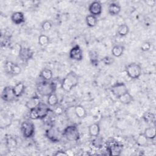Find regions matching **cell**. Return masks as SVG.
Returning a JSON list of instances; mask_svg holds the SVG:
<instances>
[{"mask_svg": "<svg viewBox=\"0 0 156 156\" xmlns=\"http://www.w3.org/2000/svg\"><path fill=\"white\" fill-rule=\"evenodd\" d=\"M78 83V76L75 72L71 71L69 72L62 80L61 83V87L64 91L69 92L73 88L76 87Z\"/></svg>", "mask_w": 156, "mask_h": 156, "instance_id": "obj_1", "label": "cell"}, {"mask_svg": "<svg viewBox=\"0 0 156 156\" xmlns=\"http://www.w3.org/2000/svg\"><path fill=\"white\" fill-rule=\"evenodd\" d=\"M118 99L122 104L127 105L132 102L133 101V96L129 92H127L118 98Z\"/></svg>", "mask_w": 156, "mask_h": 156, "instance_id": "obj_23", "label": "cell"}, {"mask_svg": "<svg viewBox=\"0 0 156 156\" xmlns=\"http://www.w3.org/2000/svg\"><path fill=\"white\" fill-rule=\"evenodd\" d=\"M10 44V38L8 36H2L1 37V47H7Z\"/></svg>", "mask_w": 156, "mask_h": 156, "instance_id": "obj_33", "label": "cell"}, {"mask_svg": "<svg viewBox=\"0 0 156 156\" xmlns=\"http://www.w3.org/2000/svg\"><path fill=\"white\" fill-rule=\"evenodd\" d=\"M143 119L147 124H151L155 121V115L149 112H146L143 115Z\"/></svg>", "mask_w": 156, "mask_h": 156, "instance_id": "obj_25", "label": "cell"}, {"mask_svg": "<svg viewBox=\"0 0 156 156\" xmlns=\"http://www.w3.org/2000/svg\"><path fill=\"white\" fill-rule=\"evenodd\" d=\"M45 136L51 141L53 143H57L61 140L63 135L62 132L61 133L56 127L51 126L46 130Z\"/></svg>", "mask_w": 156, "mask_h": 156, "instance_id": "obj_7", "label": "cell"}, {"mask_svg": "<svg viewBox=\"0 0 156 156\" xmlns=\"http://www.w3.org/2000/svg\"><path fill=\"white\" fill-rule=\"evenodd\" d=\"M5 72L12 76H17L21 73V67L11 61H7L4 64Z\"/></svg>", "mask_w": 156, "mask_h": 156, "instance_id": "obj_10", "label": "cell"}, {"mask_svg": "<svg viewBox=\"0 0 156 156\" xmlns=\"http://www.w3.org/2000/svg\"><path fill=\"white\" fill-rule=\"evenodd\" d=\"M69 55L70 58L76 61H80L83 59V53L82 49L77 44L75 45L71 49Z\"/></svg>", "mask_w": 156, "mask_h": 156, "instance_id": "obj_12", "label": "cell"}, {"mask_svg": "<svg viewBox=\"0 0 156 156\" xmlns=\"http://www.w3.org/2000/svg\"><path fill=\"white\" fill-rule=\"evenodd\" d=\"M85 20H86V23H87V26L90 27H94L96 25L97 21H98L96 17L92 15H87L86 16Z\"/></svg>", "mask_w": 156, "mask_h": 156, "instance_id": "obj_28", "label": "cell"}, {"mask_svg": "<svg viewBox=\"0 0 156 156\" xmlns=\"http://www.w3.org/2000/svg\"><path fill=\"white\" fill-rule=\"evenodd\" d=\"M101 61L104 63V65H112L115 62V59L113 57H110V56H105L104 57L102 60Z\"/></svg>", "mask_w": 156, "mask_h": 156, "instance_id": "obj_36", "label": "cell"}, {"mask_svg": "<svg viewBox=\"0 0 156 156\" xmlns=\"http://www.w3.org/2000/svg\"><path fill=\"white\" fill-rule=\"evenodd\" d=\"M63 136L70 141H76L80 138V133L75 125L67 126L62 132Z\"/></svg>", "mask_w": 156, "mask_h": 156, "instance_id": "obj_4", "label": "cell"}, {"mask_svg": "<svg viewBox=\"0 0 156 156\" xmlns=\"http://www.w3.org/2000/svg\"><path fill=\"white\" fill-rule=\"evenodd\" d=\"M112 94L118 99L121 96L128 92V89L126 84L123 82H117L113 85L111 87Z\"/></svg>", "mask_w": 156, "mask_h": 156, "instance_id": "obj_9", "label": "cell"}, {"mask_svg": "<svg viewBox=\"0 0 156 156\" xmlns=\"http://www.w3.org/2000/svg\"><path fill=\"white\" fill-rule=\"evenodd\" d=\"M151 44L149 41H144L141 46V50L142 51L146 52L149 51L151 49Z\"/></svg>", "mask_w": 156, "mask_h": 156, "instance_id": "obj_37", "label": "cell"}, {"mask_svg": "<svg viewBox=\"0 0 156 156\" xmlns=\"http://www.w3.org/2000/svg\"><path fill=\"white\" fill-rule=\"evenodd\" d=\"M129 32V27L126 24H121L118 26L117 29V33L119 36L124 37L127 35Z\"/></svg>", "mask_w": 156, "mask_h": 156, "instance_id": "obj_26", "label": "cell"}, {"mask_svg": "<svg viewBox=\"0 0 156 156\" xmlns=\"http://www.w3.org/2000/svg\"><path fill=\"white\" fill-rule=\"evenodd\" d=\"M63 108H62L61 107H60V106L56 107L54 108V114H55V115H57V116L62 115V114L63 113Z\"/></svg>", "mask_w": 156, "mask_h": 156, "instance_id": "obj_38", "label": "cell"}, {"mask_svg": "<svg viewBox=\"0 0 156 156\" xmlns=\"http://www.w3.org/2000/svg\"><path fill=\"white\" fill-rule=\"evenodd\" d=\"M144 135L147 139L152 140L155 137V129L154 127H149L146 128L144 132Z\"/></svg>", "mask_w": 156, "mask_h": 156, "instance_id": "obj_27", "label": "cell"}, {"mask_svg": "<svg viewBox=\"0 0 156 156\" xmlns=\"http://www.w3.org/2000/svg\"><path fill=\"white\" fill-rule=\"evenodd\" d=\"M48 104L49 106H55L58 104V98L55 93H53L48 96Z\"/></svg>", "mask_w": 156, "mask_h": 156, "instance_id": "obj_29", "label": "cell"}, {"mask_svg": "<svg viewBox=\"0 0 156 156\" xmlns=\"http://www.w3.org/2000/svg\"><path fill=\"white\" fill-rule=\"evenodd\" d=\"M38 44L41 46H46L49 43V38L46 35H41L38 37Z\"/></svg>", "mask_w": 156, "mask_h": 156, "instance_id": "obj_31", "label": "cell"}, {"mask_svg": "<svg viewBox=\"0 0 156 156\" xmlns=\"http://www.w3.org/2000/svg\"><path fill=\"white\" fill-rule=\"evenodd\" d=\"M49 112L50 108L48 105L41 102L37 107L30 110L29 117L32 119H43L48 115Z\"/></svg>", "mask_w": 156, "mask_h": 156, "instance_id": "obj_2", "label": "cell"}, {"mask_svg": "<svg viewBox=\"0 0 156 156\" xmlns=\"http://www.w3.org/2000/svg\"><path fill=\"white\" fill-rule=\"evenodd\" d=\"M34 52L29 48H21L19 51L18 56L24 62H27L33 57Z\"/></svg>", "mask_w": 156, "mask_h": 156, "instance_id": "obj_13", "label": "cell"}, {"mask_svg": "<svg viewBox=\"0 0 156 156\" xmlns=\"http://www.w3.org/2000/svg\"><path fill=\"white\" fill-rule=\"evenodd\" d=\"M124 47L121 44H117L113 47L112 49V54L115 57H121L124 51Z\"/></svg>", "mask_w": 156, "mask_h": 156, "instance_id": "obj_21", "label": "cell"}, {"mask_svg": "<svg viewBox=\"0 0 156 156\" xmlns=\"http://www.w3.org/2000/svg\"><path fill=\"white\" fill-rule=\"evenodd\" d=\"M88 10L91 15L95 16H99L101 14L102 10V6L99 1H93L91 2L88 7Z\"/></svg>", "mask_w": 156, "mask_h": 156, "instance_id": "obj_14", "label": "cell"}, {"mask_svg": "<svg viewBox=\"0 0 156 156\" xmlns=\"http://www.w3.org/2000/svg\"><path fill=\"white\" fill-rule=\"evenodd\" d=\"M24 90H25V85L21 82L17 83L13 87V92L15 96H16V98H18L21 96L23 94Z\"/></svg>", "mask_w": 156, "mask_h": 156, "instance_id": "obj_17", "label": "cell"}, {"mask_svg": "<svg viewBox=\"0 0 156 156\" xmlns=\"http://www.w3.org/2000/svg\"><path fill=\"white\" fill-rule=\"evenodd\" d=\"M68 154L63 151H57L55 154H54V155L55 156H60V155H65L67 156Z\"/></svg>", "mask_w": 156, "mask_h": 156, "instance_id": "obj_39", "label": "cell"}, {"mask_svg": "<svg viewBox=\"0 0 156 156\" xmlns=\"http://www.w3.org/2000/svg\"><path fill=\"white\" fill-rule=\"evenodd\" d=\"M11 20L15 24H21L25 21L24 13L21 12H13L11 15Z\"/></svg>", "mask_w": 156, "mask_h": 156, "instance_id": "obj_15", "label": "cell"}, {"mask_svg": "<svg viewBox=\"0 0 156 156\" xmlns=\"http://www.w3.org/2000/svg\"><path fill=\"white\" fill-rule=\"evenodd\" d=\"M41 28L44 31H46V32L50 30L52 28L51 22L48 20H46V21H43L41 24Z\"/></svg>", "mask_w": 156, "mask_h": 156, "instance_id": "obj_34", "label": "cell"}, {"mask_svg": "<svg viewBox=\"0 0 156 156\" xmlns=\"http://www.w3.org/2000/svg\"><path fill=\"white\" fill-rule=\"evenodd\" d=\"M106 147L109 155H119L122 150V145L113 138L106 141Z\"/></svg>", "mask_w": 156, "mask_h": 156, "instance_id": "obj_5", "label": "cell"}, {"mask_svg": "<svg viewBox=\"0 0 156 156\" xmlns=\"http://www.w3.org/2000/svg\"><path fill=\"white\" fill-rule=\"evenodd\" d=\"M52 72L51 69L48 68H44L42 69L40 73V77H41L44 80L48 81L51 80L52 77Z\"/></svg>", "mask_w": 156, "mask_h": 156, "instance_id": "obj_22", "label": "cell"}, {"mask_svg": "<svg viewBox=\"0 0 156 156\" xmlns=\"http://www.w3.org/2000/svg\"><path fill=\"white\" fill-rule=\"evenodd\" d=\"M146 3L149 5H151V6H154L155 4V1L154 0H151V1H146Z\"/></svg>", "mask_w": 156, "mask_h": 156, "instance_id": "obj_40", "label": "cell"}, {"mask_svg": "<svg viewBox=\"0 0 156 156\" xmlns=\"http://www.w3.org/2000/svg\"><path fill=\"white\" fill-rule=\"evenodd\" d=\"M136 143L140 146H145L147 143V138L144 133H140L136 140Z\"/></svg>", "mask_w": 156, "mask_h": 156, "instance_id": "obj_30", "label": "cell"}, {"mask_svg": "<svg viewBox=\"0 0 156 156\" xmlns=\"http://www.w3.org/2000/svg\"><path fill=\"white\" fill-rule=\"evenodd\" d=\"M126 71L130 78L136 79L141 75L142 69L140 65L136 63H130L126 66Z\"/></svg>", "mask_w": 156, "mask_h": 156, "instance_id": "obj_6", "label": "cell"}, {"mask_svg": "<svg viewBox=\"0 0 156 156\" xmlns=\"http://www.w3.org/2000/svg\"><path fill=\"white\" fill-rule=\"evenodd\" d=\"M41 102L40 101V99L38 96H33L31 98H30L26 103V107L29 108V110L32 109V108H35L36 107H37L39 104L41 103Z\"/></svg>", "mask_w": 156, "mask_h": 156, "instance_id": "obj_16", "label": "cell"}, {"mask_svg": "<svg viewBox=\"0 0 156 156\" xmlns=\"http://www.w3.org/2000/svg\"><path fill=\"white\" fill-rule=\"evenodd\" d=\"M74 113L78 118H84L87 116V111L82 105H77L74 107Z\"/></svg>", "mask_w": 156, "mask_h": 156, "instance_id": "obj_20", "label": "cell"}, {"mask_svg": "<svg viewBox=\"0 0 156 156\" xmlns=\"http://www.w3.org/2000/svg\"><path fill=\"white\" fill-rule=\"evenodd\" d=\"M89 57H90V60L91 64L94 66H96L99 64V60H98V54L95 51H90L89 52Z\"/></svg>", "mask_w": 156, "mask_h": 156, "instance_id": "obj_24", "label": "cell"}, {"mask_svg": "<svg viewBox=\"0 0 156 156\" xmlns=\"http://www.w3.org/2000/svg\"><path fill=\"white\" fill-rule=\"evenodd\" d=\"M21 130L24 138H32L35 133L34 124L32 122L24 121L21 125Z\"/></svg>", "mask_w": 156, "mask_h": 156, "instance_id": "obj_8", "label": "cell"}, {"mask_svg": "<svg viewBox=\"0 0 156 156\" xmlns=\"http://www.w3.org/2000/svg\"><path fill=\"white\" fill-rule=\"evenodd\" d=\"M16 96L13 92V87L10 86L5 87L1 93V99L7 102L13 101Z\"/></svg>", "mask_w": 156, "mask_h": 156, "instance_id": "obj_11", "label": "cell"}, {"mask_svg": "<svg viewBox=\"0 0 156 156\" xmlns=\"http://www.w3.org/2000/svg\"><path fill=\"white\" fill-rule=\"evenodd\" d=\"M88 132L91 136H97L100 133V126L99 123H93L88 127Z\"/></svg>", "mask_w": 156, "mask_h": 156, "instance_id": "obj_18", "label": "cell"}, {"mask_svg": "<svg viewBox=\"0 0 156 156\" xmlns=\"http://www.w3.org/2000/svg\"><path fill=\"white\" fill-rule=\"evenodd\" d=\"M6 143L7 146L9 147H14L16 146V141L15 138H13L12 136H9L6 139Z\"/></svg>", "mask_w": 156, "mask_h": 156, "instance_id": "obj_35", "label": "cell"}, {"mask_svg": "<svg viewBox=\"0 0 156 156\" xmlns=\"http://www.w3.org/2000/svg\"><path fill=\"white\" fill-rule=\"evenodd\" d=\"M108 10L110 15L116 16L118 15L121 12V6L115 2H112L110 4Z\"/></svg>", "mask_w": 156, "mask_h": 156, "instance_id": "obj_19", "label": "cell"}, {"mask_svg": "<svg viewBox=\"0 0 156 156\" xmlns=\"http://www.w3.org/2000/svg\"><path fill=\"white\" fill-rule=\"evenodd\" d=\"M56 89V83L54 82H48L46 80L39 83L37 87L38 93L44 96H48L51 94L55 93Z\"/></svg>", "mask_w": 156, "mask_h": 156, "instance_id": "obj_3", "label": "cell"}, {"mask_svg": "<svg viewBox=\"0 0 156 156\" xmlns=\"http://www.w3.org/2000/svg\"><path fill=\"white\" fill-rule=\"evenodd\" d=\"M92 144L96 148H101L103 146V138L99 135L92 141Z\"/></svg>", "mask_w": 156, "mask_h": 156, "instance_id": "obj_32", "label": "cell"}]
</instances>
